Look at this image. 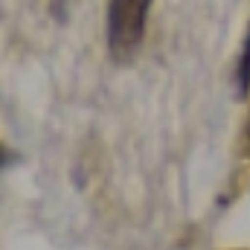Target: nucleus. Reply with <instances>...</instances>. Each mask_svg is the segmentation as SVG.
<instances>
[{
	"label": "nucleus",
	"mask_w": 250,
	"mask_h": 250,
	"mask_svg": "<svg viewBox=\"0 0 250 250\" xmlns=\"http://www.w3.org/2000/svg\"><path fill=\"white\" fill-rule=\"evenodd\" d=\"M154 0H111L108 3V53L117 62L134 59L146 38V21Z\"/></svg>",
	"instance_id": "f257e3e1"
},
{
	"label": "nucleus",
	"mask_w": 250,
	"mask_h": 250,
	"mask_svg": "<svg viewBox=\"0 0 250 250\" xmlns=\"http://www.w3.org/2000/svg\"><path fill=\"white\" fill-rule=\"evenodd\" d=\"M236 87H239V96H245L250 90V23H248V32H245L242 56H239V64H236Z\"/></svg>",
	"instance_id": "f03ea898"
}]
</instances>
